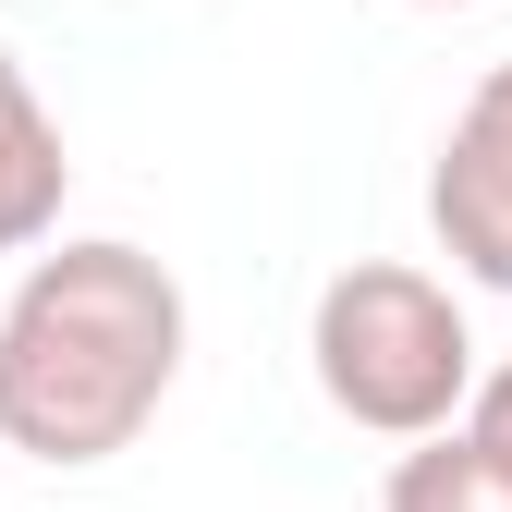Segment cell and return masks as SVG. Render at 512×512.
<instances>
[{"instance_id":"1","label":"cell","mask_w":512,"mask_h":512,"mask_svg":"<svg viewBox=\"0 0 512 512\" xmlns=\"http://www.w3.org/2000/svg\"><path fill=\"white\" fill-rule=\"evenodd\" d=\"M171 378H183V281L147 244L86 232L25 256L0 305V452L86 476L159 427Z\"/></svg>"},{"instance_id":"2","label":"cell","mask_w":512,"mask_h":512,"mask_svg":"<svg viewBox=\"0 0 512 512\" xmlns=\"http://www.w3.org/2000/svg\"><path fill=\"white\" fill-rule=\"evenodd\" d=\"M305 366H317V391H330L342 427L439 439L464 415V391H476V330H464L452 281L403 269V256H354L305 317Z\"/></svg>"},{"instance_id":"3","label":"cell","mask_w":512,"mask_h":512,"mask_svg":"<svg viewBox=\"0 0 512 512\" xmlns=\"http://www.w3.org/2000/svg\"><path fill=\"white\" fill-rule=\"evenodd\" d=\"M427 220L476 293H512V61H488L464 86L452 135H439V171H427Z\"/></svg>"},{"instance_id":"4","label":"cell","mask_w":512,"mask_h":512,"mask_svg":"<svg viewBox=\"0 0 512 512\" xmlns=\"http://www.w3.org/2000/svg\"><path fill=\"white\" fill-rule=\"evenodd\" d=\"M61 196H74V147H61L49 98L25 86V61L0 49V256H37L61 232Z\"/></svg>"},{"instance_id":"5","label":"cell","mask_w":512,"mask_h":512,"mask_svg":"<svg viewBox=\"0 0 512 512\" xmlns=\"http://www.w3.org/2000/svg\"><path fill=\"white\" fill-rule=\"evenodd\" d=\"M378 512H512V464L488 452V439L439 427V439H403L391 488H378Z\"/></svg>"},{"instance_id":"6","label":"cell","mask_w":512,"mask_h":512,"mask_svg":"<svg viewBox=\"0 0 512 512\" xmlns=\"http://www.w3.org/2000/svg\"><path fill=\"white\" fill-rule=\"evenodd\" d=\"M415 13H464V0H415Z\"/></svg>"}]
</instances>
